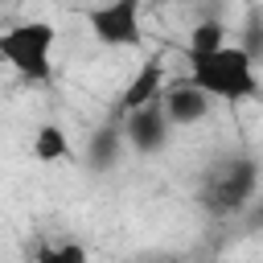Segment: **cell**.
Segmentation results:
<instances>
[{"instance_id":"8fae6325","label":"cell","mask_w":263,"mask_h":263,"mask_svg":"<svg viewBox=\"0 0 263 263\" xmlns=\"http://www.w3.org/2000/svg\"><path fill=\"white\" fill-rule=\"evenodd\" d=\"M111 148H115V136H103V140H95V148H90V160H95V168H107V164H111Z\"/></svg>"},{"instance_id":"ba28073f","label":"cell","mask_w":263,"mask_h":263,"mask_svg":"<svg viewBox=\"0 0 263 263\" xmlns=\"http://www.w3.org/2000/svg\"><path fill=\"white\" fill-rule=\"evenodd\" d=\"M33 156L41 164H53V160H70L74 148H70V140H66V132L58 123H41L37 136H33Z\"/></svg>"},{"instance_id":"6da1fadb","label":"cell","mask_w":263,"mask_h":263,"mask_svg":"<svg viewBox=\"0 0 263 263\" xmlns=\"http://www.w3.org/2000/svg\"><path fill=\"white\" fill-rule=\"evenodd\" d=\"M189 82L205 99H222V103H247L259 95L255 58L242 45H222L205 58H189Z\"/></svg>"},{"instance_id":"9c48e42d","label":"cell","mask_w":263,"mask_h":263,"mask_svg":"<svg viewBox=\"0 0 263 263\" xmlns=\"http://www.w3.org/2000/svg\"><path fill=\"white\" fill-rule=\"evenodd\" d=\"M222 45H226V29L218 21H197L189 29V58H205V53H214Z\"/></svg>"},{"instance_id":"277c9868","label":"cell","mask_w":263,"mask_h":263,"mask_svg":"<svg viewBox=\"0 0 263 263\" xmlns=\"http://www.w3.org/2000/svg\"><path fill=\"white\" fill-rule=\"evenodd\" d=\"M86 25L103 45H115V49L140 45V4L136 0H111V4L90 8Z\"/></svg>"},{"instance_id":"5b68a950","label":"cell","mask_w":263,"mask_h":263,"mask_svg":"<svg viewBox=\"0 0 263 263\" xmlns=\"http://www.w3.org/2000/svg\"><path fill=\"white\" fill-rule=\"evenodd\" d=\"M168 115H164V103L156 99V103H148L144 111H132L127 115V123H123V132H127V144L136 148V152H160L164 144H168Z\"/></svg>"},{"instance_id":"52a82bcc","label":"cell","mask_w":263,"mask_h":263,"mask_svg":"<svg viewBox=\"0 0 263 263\" xmlns=\"http://www.w3.org/2000/svg\"><path fill=\"white\" fill-rule=\"evenodd\" d=\"M164 95V70H160V62L152 58V62H144L140 66V74L123 86V95H119V111L123 115H132V111H144L148 103H156Z\"/></svg>"},{"instance_id":"8992f818","label":"cell","mask_w":263,"mask_h":263,"mask_svg":"<svg viewBox=\"0 0 263 263\" xmlns=\"http://www.w3.org/2000/svg\"><path fill=\"white\" fill-rule=\"evenodd\" d=\"M160 103H164V115H168L173 127H189V123H201V119L210 115V99H205L189 78L177 82V86H168V90L160 95Z\"/></svg>"},{"instance_id":"30bf717a","label":"cell","mask_w":263,"mask_h":263,"mask_svg":"<svg viewBox=\"0 0 263 263\" xmlns=\"http://www.w3.org/2000/svg\"><path fill=\"white\" fill-rule=\"evenodd\" d=\"M33 263H86V247H78V242H58V247H41Z\"/></svg>"},{"instance_id":"3957f363","label":"cell","mask_w":263,"mask_h":263,"mask_svg":"<svg viewBox=\"0 0 263 263\" xmlns=\"http://www.w3.org/2000/svg\"><path fill=\"white\" fill-rule=\"evenodd\" d=\"M255 181H259V168L251 160H226L205 185V205L214 214H234L255 197Z\"/></svg>"},{"instance_id":"7a4b0ae2","label":"cell","mask_w":263,"mask_h":263,"mask_svg":"<svg viewBox=\"0 0 263 263\" xmlns=\"http://www.w3.org/2000/svg\"><path fill=\"white\" fill-rule=\"evenodd\" d=\"M53 25L49 21H21L0 33V58L25 78V82H49L53 78Z\"/></svg>"}]
</instances>
